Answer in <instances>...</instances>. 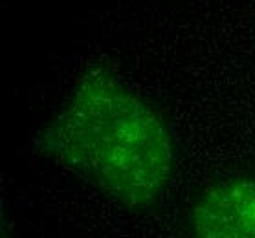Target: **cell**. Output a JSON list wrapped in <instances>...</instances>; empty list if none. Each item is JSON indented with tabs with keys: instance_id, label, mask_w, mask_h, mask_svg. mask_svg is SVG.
Returning <instances> with one entry per match:
<instances>
[{
	"instance_id": "cell-1",
	"label": "cell",
	"mask_w": 255,
	"mask_h": 238,
	"mask_svg": "<svg viewBox=\"0 0 255 238\" xmlns=\"http://www.w3.org/2000/svg\"><path fill=\"white\" fill-rule=\"evenodd\" d=\"M59 167L130 209H149L174 172V149L156 112L105 70L77 79L39 136Z\"/></svg>"
},
{
	"instance_id": "cell-2",
	"label": "cell",
	"mask_w": 255,
	"mask_h": 238,
	"mask_svg": "<svg viewBox=\"0 0 255 238\" xmlns=\"http://www.w3.org/2000/svg\"><path fill=\"white\" fill-rule=\"evenodd\" d=\"M193 238H255V180L219 181L202 192L191 215Z\"/></svg>"
}]
</instances>
